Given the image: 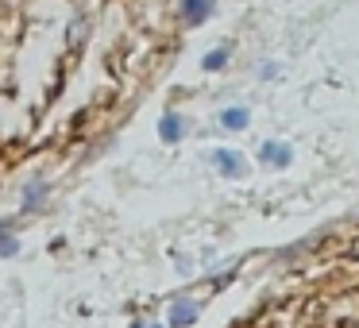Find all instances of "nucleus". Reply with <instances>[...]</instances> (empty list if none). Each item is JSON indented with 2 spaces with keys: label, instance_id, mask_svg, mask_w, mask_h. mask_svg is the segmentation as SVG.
I'll return each instance as SVG.
<instances>
[{
  "label": "nucleus",
  "instance_id": "f257e3e1",
  "mask_svg": "<svg viewBox=\"0 0 359 328\" xmlns=\"http://www.w3.org/2000/svg\"><path fill=\"white\" fill-rule=\"evenodd\" d=\"M263 158H274V166H286L290 163V147H282V143H266Z\"/></svg>",
  "mask_w": 359,
  "mask_h": 328
}]
</instances>
